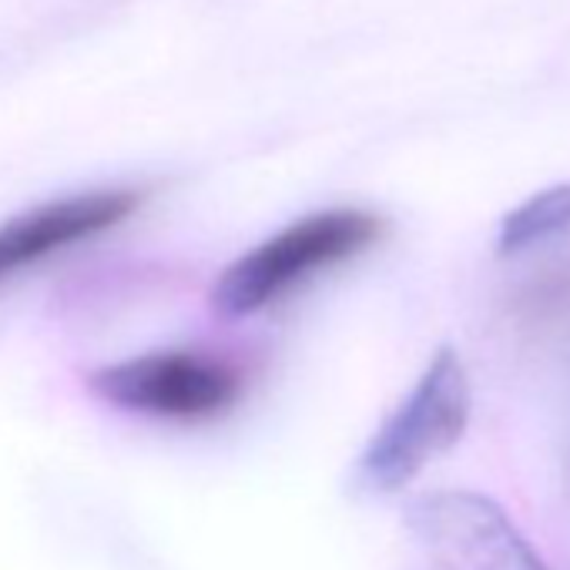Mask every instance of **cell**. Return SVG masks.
<instances>
[{
    "instance_id": "cell-1",
    "label": "cell",
    "mask_w": 570,
    "mask_h": 570,
    "mask_svg": "<svg viewBox=\"0 0 570 570\" xmlns=\"http://www.w3.org/2000/svg\"><path fill=\"white\" fill-rule=\"evenodd\" d=\"M383 218L363 208L313 212L225 265L208 299L222 316H255L299 289L313 275L373 248L383 238Z\"/></svg>"
},
{
    "instance_id": "cell-2",
    "label": "cell",
    "mask_w": 570,
    "mask_h": 570,
    "mask_svg": "<svg viewBox=\"0 0 570 570\" xmlns=\"http://www.w3.org/2000/svg\"><path fill=\"white\" fill-rule=\"evenodd\" d=\"M470 423V376L453 346H440L413 390L380 423L353 466V490L390 497L446 456Z\"/></svg>"
},
{
    "instance_id": "cell-3",
    "label": "cell",
    "mask_w": 570,
    "mask_h": 570,
    "mask_svg": "<svg viewBox=\"0 0 570 570\" xmlns=\"http://www.w3.org/2000/svg\"><path fill=\"white\" fill-rule=\"evenodd\" d=\"M423 570H547L500 503L473 490H433L403 517Z\"/></svg>"
},
{
    "instance_id": "cell-4",
    "label": "cell",
    "mask_w": 570,
    "mask_h": 570,
    "mask_svg": "<svg viewBox=\"0 0 570 570\" xmlns=\"http://www.w3.org/2000/svg\"><path fill=\"white\" fill-rule=\"evenodd\" d=\"M98 400L158 420L198 423L228 413L242 396V373L215 356L191 350L141 353L108 363L88 376Z\"/></svg>"
},
{
    "instance_id": "cell-5",
    "label": "cell",
    "mask_w": 570,
    "mask_h": 570,
    "mask_svg": "<svg viewBox=\"0 0 570 570\" xmlns=\"http://www.w3.org/2000/svg\"><path fill=\"white\" fill-rule=\"evenodd\" d=\"M145 202L138 188H98L45 202L0 225V282L125 225Z\"/></svg>"
},
{
    "instance_id": "cell-6",
    "label": "cell",
    "mask_w": 570,
    "mask_h": 570,
    "mask_svg": "<svg viewBox=\"0 0 570 570\" xmlns=\"http://www.w3.org/2000/svg\"><path fill=\"white\" fill-rule=\"evenodd\" d=\"M563 235H570V181L550 185L510 208L500 218L493 248L500 258H510Z\"/></svg>"
}]
</instances>
